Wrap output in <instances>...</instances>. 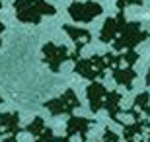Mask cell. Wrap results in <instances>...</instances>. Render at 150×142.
I'll use <instances>...</instances> for the list:
<instances>
[{"mask_svg": "<svg viewBox=\"0 0 150 142\" xmlns=\"http://www.w3.org/2000/svg\"><path fill=\"white\" fill-rule=\"evenodd\" d=\"M101 12L100 4H94V2H86V4H72L70 6V14L76 20H90V18L98 16Z\"/></svg>", "mask_w": 150, "mask_h": 142, "instance_id": "cell-2", "label": "cell"}, {"mask_svg": "<svg viewBox=\"0 0 150 142\" xmlns=\"http://www.w3.org/2000/svg\"><path fill=\"white\" fill-rule=\"evenodd\" d=\"M18 18L23 22H37L41 14H53L55 8L43 0H18L16 4Z\"/></svg>", "mask_w": 150, "mask_h": 142, "instance_id": "cell-1", "label": "cell"}]
</instances>
